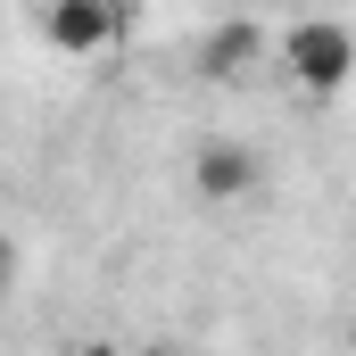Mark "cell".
I'll return each mask as SVG.
<instances>
[{"mask_svg":"<svg viewBox=\"0 0 356 356\" xmlns=\"http://www.w3.org/2000/svg\"><path fill=\"white\" fill-rule=\"evenodd\" d=\"M282 75L307 91V99H332V91H348V75H356V25L298 17V25L282 33Z\"/></svg>","mask_w":356,"mask_h":356,"instance_id":"6da1fadb","label":"cell"},{"mask_svg":"<svg viewBox=\"0 0 356 356\" xmlns=\"http://www.w3.org/2000/svg\"><path fill=\"white\" fill-rule=\"evenodd\" d=\"M133 0H42V42L67 58H99L108 42H124Z\"/></svg>","mask_w":356,"mask_h":356,"instance_id":"7a4b0ae2","label":"cell"},{"mask_svg":"<svg viewBox=\"0 0 356 356\" xmlns=\"http://www.w3.org/2000/svg\"><path fill=\"white\" fill-rule=\"evenodd\" d=\"M191 191H199L207 207L249 199V191H257V149H249V141H224V133L199 141V149H191Z\"/></svg>","mask_w":356,"mask_h":356,"instance_id":"3957f363","label":"cell"},{"mask_svg":"<svg viewBox=\"0 0 356 356\" xmlns=\"http://www.w3.org/2000/svg\"><path fill=\"white\" fill-rule=\"evenodd\" d=\"M266 58V25L257 17H216L207 33H199V75L207 83H232V75H249Z\"/></svg>","mask_w":356,"mask_h":356,"instance_id":"277c9868","label":"cell"},{"mask_svg":"<svg viewBox=\"0 0 356 356\" xmlns=\"http://www.w3.org/2000/svg\"><path fill=\"white\" fill-rule=\"evenodd\" d=\"M8 282H17V241L0 232V290H8Z\"/></svg>","mask_w":356,"mask_h":356,"instance_id":"5b68a950","label":"cell"},{"mask_svg":"<svg viewBox=\"0 0 356 356\" xmlns=\"http://www.w3.org/2000/svg\"><path fill=\"white\" fill-rule=\"evenodd\" d=\"M67 356H124V348H116V340H75Z\"/></svg>","mask_w":356,"mask_h":356,"instance_id":"8992f818","label":"cell"},{"mask_svg":"<svg viewBox=\"0 0 356 356\" xmlns=\"http://www.w3.org/2000/svg\"><path fill=\"white\" fill-rule=\"evenodd\" d=\"M141 356H182V348H141Z\"/></svg>","mask_w":356,"mask_h":356,"instance_id":"52a82bcc","label":"cell"}]
</instances>
